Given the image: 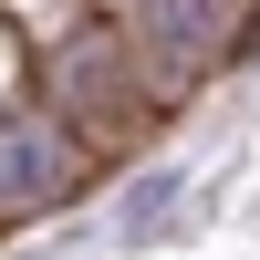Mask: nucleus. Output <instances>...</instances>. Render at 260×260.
I'll use <instances>...</instances> for the list:
<instances>
[{"label":"nucleus","instance_id":"f257e3e1","mask_svg":"<svg viewBox=\"0 0 260 260\" xmlns=\"http://www.w3.org/2000/svg\"><path fill=\"white\" fill-rule=\"evenodd\" d=\"M52 115L73 125V136H136V125L156 115V94L136 83V52H125L115 21H83L52 52Z\"/></svg>","mask_w":260,"mask_h":260},{"label":"nucleus","instance_id":"f03ea898","mask_svg":"<svg viewBox=\"0 0 260 260\" xmlns=\"http://www.w3.org/2000/svg\"><path fill=\"white\" fill-rule=\"evenodd\" d=\"M125 11H136V52L156 62V83L219 73V62L240 52V31H250L240 0H125Z\"/></svg>","mask_w":260,"mask_h":260},{"label":"nucleus","instance_id":"7ed1b4c3","mask_svg":"<svg viewBox=\"0 0 260 260\" xmlns=\"http://www.w3.org/2000/svg\"><path fill=\"white\" fill-rule=\"evenodd\" d=\"M83 177V136L42 104H0V208H52Z\"/></svg>","mask_w":260,"mask_h":260},{"label":"nucleus","instance_id":"20e7f679","mask_svg":"<svg viewBox=\"0 0 260 260\" xmlns=\"http://www.w3.org/2000/svg\"><path fill=\"white\" fill-rule=\"evenodd\" d=\"M167 198H177V177H146V187H136V198H125V229H146V219H156V208H167Z\"/></svg>","mask_w":260,"mask_h":260}]
</instances>
